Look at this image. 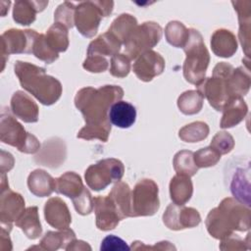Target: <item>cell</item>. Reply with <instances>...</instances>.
Wrapping results in <instances>:
<instances>
[{
	"label": "cell",
	"mask_w": 251,
	"mask_h": 251,
	"mask_svg": "<svg viewBox=\"0 0 251 251\" xmlns=\"http://www.w3.org/2000/svg\"><path fill=\"white\" fill-rule=\"evenodd\" d=\"M221 240H222L220 245L221 250H245L250 248L249 238L247 239V241H245L240 237L236 236V234L234 233Z\"/></svg>",
	"instance_id": "bcb514c9"
},
{
	"label": "cell",
	"mask_w": 251,
	"mask_h": 251,
	"mask_svg": "<svg viewBox=\"0 0 251 251\" xmlns=\"http://www.w3.org/2000/svg\"><path fill=\"white\" fill-rule=\"evenodd\" d=\"M109 198L114 203L121 220L131 215V190L127 183L117 181L109 193Z\"/></svg>",
	"instance_id": "44dd1931"
},
{
	"label": "cell",
	"mask_w": 251,
	"mask_h": 251,
	"mask_svg": "<svg viewBox=\"0 0 251 251\" xmlns=\"http://www.w3.org/2000/svg\"><path fill=\"white\" fill-rule=\"evenodd\" d=\"M221 127L227 128L238 125L246 116L248 107L242 98H233L223 109Z\"/></svg>",
	"instance_id": "484cf974"
},
{
	"label": "cell",
	"mask_w": 251,
	"mask_h": 251,
	"mask_svg": "<svg viewBox=\"0 0 251 251\" xmlns=\"http://www.w3.org/2000/svg\"><path fill=\"white\" fill-rule=\"evenodd\" d=\"M84 188L81 177L74 172H67L56 179L55 191L72 200L77 197Z\"/></svg>",
	"instance_id": "4dcf8cb0"
},
{
	"label": "cell",
	"mask_w": 251,
	"mask_h": 251,
	"mask_svg": "<svg viewBox=\"0 0 251 251\" xmlns=\"http://www.w3.org/2000/svg\"><path fill=\"white\" fill-rule=\"evenodd\" d=\"M211 47L213 52L219 57H231L237 50L235 35L227 29H218L211 37Z\"/></svg>",
	"instance_id": "ffe728a7"
},
{
	"label": "cell",
	"mask_w": 251,
	"mask_h": 251,
	"mask_svg": "<svg viewBox=\"0 0 251 251\" xmlns=\"http://www.w3.org/2000/svg\"><path fill=\"white\" fill-rule=\"evenodd\" d=\"M0 139L2 142L17 147L24 153H35L40 148L37 138L25 131L24 126L9 113L1 115Z\"/></svg>",
	"instance_id": "52a82bcc"
},
{
	"label": "cell",
	"mask_w": 251,
	"mask_h": 251,
	"mask_svg": "<svg viewBox=\"0 0 251 251\" xmlns=\"http://www.w3.org/2000/svg\"><path fill=\"white\" fill-rule=\"evenodd\" d=\"M45 39L48 45L56 53L64 52L68 49L69 46V37H68V28L64 25L55 23L47 30Z\"/></svg>",
	"instance_id": "d6a6232c"
},
{
	"label": "cell",
	"mask_w": 251,
	"mask_h": 251,
	"mask_svg": "<svg viewBox=\"0 0 251 251\" xmlns=\"http://www.w3.org/2000/svg\"><path fill=\"white\" fill-rule=\"evenodd\" d=\"M162 37V27L153 22L137 25L128 36L125 45V55L129 59H136L146 51L151 50Z\"/></svg>",
	"instance_id": "ba28073f"
},
{
	"label": "cell",
	"mask_w": 251,
	"mask_h": 251,
	"mask_svg": "<svg viewBox=\"0 0 251 251\" xmlns=\"http://www.w3.org/2000/svg\"><path fill=\"white\" fill-rule=\"evenodd\" d=\"M230 191L232 195L242 204L250 206V189H249V168L246 172L243 168H238L233 172L230 179Z\"/></svg>",
	"instance_id": "4316f807"
},
{
	"label": "cell",
	"mask_w": 251,
	"mask_h": 251,
	"mask_svg": "<svg viewBox=\"0 0 251 251\" xmlns=\"http://www.w3.org/2000/svg\"><path fill=\"white\" fill-rule=\"evenodd\" d=\"M44 216L46 222L58 229L68 228L72 222V216L66 203L59 197H52L45 203Z\"/></svg>",
	"instance_id": "2e32d148"
},
{
	"label": "cell",
	"mask_w": 251,
	"mask_h": 251,
	"mask_svg": "<svg viewBox=\"0 0 251 251\" xmlns=\"http://www.w3.org/2000/svg\"><path fill=\"white\" fill-rule=\"evenodd\" d=\"M203 99V96L197 90H188L178 97L177 107L185 115H194L202 109Z\"/></svg>",
	"instance_id": "e575fe53"
},
{
	"label": "cell",
	"mask_w": 251,
	"mask_h": 251,
	"mask_svg": "<svg viewBox=\"0 0 251 251\" xmlns=\"http://www.w3.org/2000/svg\"><path fill=\"white\" fill-rule=\"evenodd\" d=\"M82 67L91 73H101L108 69L109 62L105 57L96 55H87Z\"/></svg>",
	"instance_id": "f6af8a7d"
},
{
	"label": "cell",
	"mask_w": 251,
	"mask_h": 251,
	"mask_svg": "<svg viewBox=\"0 0 251 251\" xmlns=\"http://www.w3.org/2000/svg\"><path fill=\"white\" fill-rule=\"evenodd\" d=\"M251 84L250 71L249 67H238L233 69L232 73L227 78L228 92L231 99L233 98H242L244 96Z\"/></svg>",
	"instance_id": "603a6c76"
},
{
	"label": "cell",
	"mask_w": 251,
	"mask_h": 251,
	"mask_svg": "<svg viewBox=\"0 0 251 251\" xmlns=\"http://www.w3.org/2000/svg\"><path fill=\"white\" fill-rule=\"evenodd\" d=\"M38 33L35 30L9 29L1 35V57L4 69L6 58L15 53H32L34 40Z\"/></svg>",
	"instance_id": "8fae6325"
},
{
	"label": "cell",
	"mask_w": 251,
	"mask_h": 251,
	"mask_svg": "<svg viewBox=\"0 0 251 251\" xmlns=\"http://www.w3.org/2000/svg\"><path fill=\"white\" fill-rule=\"evenodd\" d=\"M210 146L220 155L229 153L234 147L233 137L226 131H219L213 137Z\"/></svg>",
	"instance_id": "60d3db41"
},
{
	"label": "cell",
	"mask_w": 251,
	"mask_h": 251,
	"mask_svg": "<svg viewBox=\"0 0 251 251\" xmlns=\"http://www.w3.org/2000/svg\"><path fill=\"white\" fill-rule=\"evenodd\" d=\"M15 74L21 85L43 105H52L62 94V84L55 77L46 75L45 69L27 62L18 61Z\"/></svg>",
	"instance_id": "3957f363"
},
{
	"label": "cell",
	"mask_w": 251,
	"mask_h": 251,
	"mask_svg": "<svg viewBox=\"0 0 251 251\" xmlns=\"http://www.w3.org/2000/svg\"><path fill=\"white\" fill-rule=\"evenodd\" d=\"M11 110L17 118L25 123H36L38 121V107L24 91H17L13 94Z\"/></svg>",
	"instance_id": "e0dca14e"
},
{
	"label": "cell",
	"mask_w": 251,
	"mask_h": 251,
	"mask_svg": "<svg viewBox=\"0 0 251 251\" xmlns=\"http://www.w3.org/2000/svg\"><path fill=\"white\" fill-rule=\"evenodd\" d=\"M125 168L123 163L115 158L100 160L90 165L85 171V181L95 191L105 189L113 181H120L124 176Z\"/></svg>",
	"instance_id": "9c48e42d"
},
{
	"label": "cell",
	"mask_w": 251,
	"mask_h": 251,
	"mask_svg": "<svg viewBox=\"0 0 251 251\" xmlns=\"http://www.w3.org/2000/svg\"><path fill=\"white\" fill-rule=\"evenodd\" d=\"M32 54L41 61H44L47 64H51L56 61L59 57V54L56 53L51 47L48 45L45 35L39 34L36 36L33 47H32Z\"/></svg>",
	"instance_id": "74e56055"
},
{
	"label": "cell",
	"mask_w": 251,
	"mask_h": 251,
	"mask_svg": "<svg viewBox=\"0 0 251 251\" xmlns=\"http://www.w3.org/2000/svg\"><path fill=\"white\" fill-rule=\"evenodd\" d=\"M122 46V42L118 40L113 34L109 31L101 34L99 37L90 42L87 55H96V56H114L118 54Z\"/></svg>",
	"instance_id": "cb8c5ba5"
},
{
	"label": "cell",
	"mask_w": 251,
	"mask_h": 251,
	"mask_svg": "<svg viewBox=\"0 0 251 251\" xmlns=\"http://www.w3.org/2000/svg\"><path fill=\"white\" fill-rule=\"evenodd\" d=\"M130 249H133V250H143V249H157V250H170V249H176L172 244L171 242L169 241H161V242H158L156 243L155 245L153 246H147V245H143V242H140V241H134L132 242L131 244V247Z\"/></svg>",
	"instance_id": "c3c4849f"
},
{
	"label": "cell",
	"mask_w": 251,
	"mask_h": 251,
	"mask_svg": "<svg viewBox=\"0 0 251 251\" xmlns=\"http://www.w3.org/2000/svg\"><path fill=\"white\" fill-rule=\"evenodd\" d=\"M124 90L118 85H104L99 88L84 87L75 97V107L81 112L87 126H111L108 118L110 107L120 101Z\"/></svg>",
	"instance_id": "6da1fadb"
},
{
	"label": "cell",
	"mask_w": 251,
	"mask_h": 251,
	"mask_svg": "<svg viewBox=\"0 0 251 251\" xmlns=\"http://www.w3.org/2000/svg\"><path fill=\"white\" fill-rule=\"evenodd\" d=\"M66 250H91V247L84 241L75 239L67 248Z\"/></svg>",
	"instance_id": "681fc988"
},
{
	"label": "cell",
	"mask_w": 251,
	"mask_h": 251,
	"mask_svg": "<svg viewBox=\"0 0 251 251\" xmlns=\"http://www.w3.org/2000/svg\"><path fill=\"white\" fill-rule=\"evenodd\" d=\"M108 118L112 125L121 128H128L135 123L136 109L132 104L120 100L110 107Z\"/></svg>",
	"instance_id": "ac0fdd59"
},
{
	"label": "cell",
	"mask_w": 251,
	"mask_h": 251,
	"mask_svg": "<svg viewBox=\"0 0 251 251\" xmlns=\"http://www.w3.org/2000/svg\"><path fill=\"white\" fill-rule=\"evenodd\" d=\"M165 69V60L157 52L149 50L136 58L132 66L133 73L143 81H150L161 75Z\"/></svg>",
	"instance_id": "4fadbf2b"
},
{
	"label": "cell",
	"mask_w": 251,
	"mask_h": 251,
	"mask_svg": "<svg viewBox=\"0 0 251 251\" xmlns=\"http://www.w3.org/2000/svg\"><path fill=\"white\" fill-rule=\"evenodd\" d=\"M16 226L21 227L29 239H36L41 235L42 228L38 217L37 207L26 208L16 221Z\"/></svg>",
	"instance_id": "f1b7e54d"
},
{
	"label": "cell",
	"mask_w": 251,
	"mask_h": 251,
	"mask_svg": "<svg viewBox=\"0 0 251 251\" xmlns=\"http://www.w3.org/2000/svg\"><path fill=\"white\" fill-rule=\"evenodd\" d=\"M25 211V200L21 194L16 193L9 188L1 191L0 219L1 225L11 226L16 222Z\"/></svg>",
	"instance_id": "9a60e30c"
},
{
	"label": "cell",
	"mask_w": 251,
	"mask_h": 251,
	"mask_svg": "<svg viewBox=\"0 0 251 251\" xmlns=\"http://www.w3.org/2000/svg\"><path fill=\"white\" fill-rule=\"evenodd\" d=\"M96 226L101 230L114 229L120 223L119 213L109 196H97L93 198Z\"/></svg>",
	"instance_id": "5bb4252c"
},
{
	"label": "cell",
	"mask_w": 251,
	"mask_h": 251,
	"mask_svg": "<svg viewBox=\"0 0 251 251\" xmlns=\"http://www.w3.org/2000/svg\"><path fill=\"white\" fill-rule=\"evenodd\" d=\"M75 239V234L71 228L60 229V231H48L40 241L39 249L54 251L66 248Z\"/></svg>",
	"instance_id": "f546056e"
},
{
	"label": "cell",
	"mask_w": 251,
	"mask_h": 251,
	"mask_svg": "<svg viewBox=\"0 0 251 251\" xmlns=\"http://www.w3.org/2000/svg\"><path fill=\"white\" fill-rule=\"evenodd\" d=\"M174 169L176 174L192 176L197 173V166L195 165L193 152L188 150H181L174 157Z\"/></svg>",
	"instance_id": "8d00e7d4"
},
{
	"label": "cell",
	"mask_w": 251,
	"mask_h": 251,
	"mask_svg": "<svg viewBox=\"0 0 251 251\" xmlns=\"http://www.w3.org/2000/svg\"><path fill=\"white\" fill-rule=\"evenodd\" d=\"M48 2H35V1H17L15 3L13 18L16 23L27 25L34 22L35 14L44 10Z\"/></svg>",
	"instance_id": "83f0119b"
},
{
	"label": "cell",
	"mask_w": 251,
	"mask_h": 251,
	"mask_svg": "<svg viewBox=\"0 0 251 251\" xmlns=\"http://www.w3.org/2000/svg\"><path fill=\"white\" fill-rule=\"evenodd\" d=\"M111 131V126H83L77 133L78 138H83L86 140L90 139H100L102 141H107L109 133Z\"/></svg>",
	"instance_id": "7bdbcfd3"
},
{
	"label": "cell",
	"mask_w": 251,
	"mask_h": 251,
	"mask_svg": "<svg viewBox=\"0 0 251 251\" xmlns=\"http://www.w3.org/2000/svg\"><path fill=\"white\" fill-rule=\"evenodd\" d=\"M209 134V126L203 122H194L186 125L178 131V136L185 142H199Z\"/></svg>",
	"instance_id": "d590c367"
},
{
	"label": "cell",
	"mask_w": 251,
	"mask_h": 251,
	"mask_svg": "<svg viewBox=\"0 0 251 251\" xmlns=\"http://www.w3.org/2000/svg\"><path fill=\"white\" fill-rule=\"evenodd\" d=\"M137 26V21L129 14H123L113 23L108 31L123 43L126 41L133 29Z\"/></svg>",
	"instance_id": "1f68e13d"
},
{
	"label": "cell",
	"mask_w": 251,
	"mask_h": 251,
	"mask_svg": "<svg viewBox=\"0 0 251 251\" xmlns=\"http://www.w3.org/2000/svg\"><path fill=\"white\" fill-rule=\"evenodd\" d=\"M73 203L76 212L83 216L90 214L94 209L93 198L91 197V194L87 188H84L77 197L74 198Z\"/></svg>",
	"instance_id": "ee69618b"
},
{
	"label": "cell",
	"mask_w": 251,
	"mask_h": 251,
	"mask_svg": "<svg viewBox=\"0 0 251 251\" xmlns=\"http://www.w3.org/2000/svg\"><path fill=\"white\" fill-rule=\"evenodd\" d=\"M233 71V67L226 62L216 65L211 77L204 78L198 85L197 91L207 98L210 105L217 111H222L231 100L228 92L227 78Z\"/></svg>",
	"instance_id": "5b68a950"
},
{
	"label": "cell",
	"mask_w": 251,
	"mask_h": 251,
	"mask_svg": "<svg viewBox=\"0 0 251 251\" xmlns=\"http://www.w3.org/2000/svg\"><path fill=\"white\" fill-rule=\"evenodd\" d=\"M163 222L168 228L180 230L198 226L201 222V217L194 208L174 203L167 207L163 215Z\"/></svg>",
	"instance_id": "7c38bea8"
},
{
	"label": "cell",
	"mask_w": 251,
	"mask_h": 251,
	"mask_svg": "<svg viewBox=\"0 0 251 251\" xmlns=\"http://www.w3.org/2000/svg\"><path fill=\"white\" fill-rule=\"evenodd\" d=\"M234 9L237 11L239 20L238 37L245 52L246 57H249L250 52V23H251V2L250 1H236L232 2Z\"/></svg>",
	"instance_id": "d6986e66"
},
{
	"label": "cell",
	"mask_w": 251,
	"mask_h": 251,
	"mask_svg": "<svg viewBox=\"0 0 251 251\" xmlns=\"http://www.w3.org/2000/svg\"><path fill=\"white\" fill-rule=\"evenodd\" d=\"M167 41L176 48H183L189 37V29L180 22H170L165 28Z\"/></svg>",
	"instance_id": "836d02e7"
},
{
	"label": "cell",
	"mask_w": 251,
	"mask_h": 251,
	"mask_svg": "<svg viewBox=\"0 0 251 251\" xmlns=\"http://www.w3.org/2000/svg\"><path fill=\"white\" fill-rule=\"evenodd\" d=\"M75 7L73 3L64 2L56 10L54 16L56 23L64 25L67 28H71L75 25Z\"/></svg>",
	"instance_id": "ab89813d"
},
{
	"label": "cell",
	"mask_w": 251,
	"mask_h": 251,
	"mask_svg": "<svg viewBox=\"0 0 251 251\" xmlns=\"http://www.w3.org/2000/svg\"><path fill=\"white\" fill-rule=\"evenodd\" d=\"M112 1L80 2L75 7V25L77 30L85 37L96 34L102 17H107L113 11Z\"/></svg>",
	"instance_id": "8992f818"
},
{
	"label": "cell",
	"mask_w": 251,
	"mask_h": 251,
	"mask_svg": "<svg viewBox=\"0 0 251 251\" xmlns=\"http://www.w3.org/2000/svg\"><path fill=\"white\" fill-rule=\"evenodd\" d=\"M158 191V185L152 179L139 180L131 191L132 217L154 215L160 207Z\"/></svg>",
	"instance_id": "30bf717a"
},
{
	"label": "cell",
	"mask_w": 251,
	"mask_h": 251,
	"mask_svg": "<svg viewBox=\"0 0 251 251\" xmlns=\"http://www.w3.org/2000/svg\"><path fill=\"white\" fill-rule=\"evenodd\" d=\"M130 247L127 246L126 242L124 241L122 238L114 235V234H110L108 236H106L102 242H101V246H100V250H129Z\"/></svg>",
	"instance_id": "7dc6e473"
},
{
	"label": "cell",
	"mask_w": 251,
	"mask_h": 251,
	"mask_svg": "<svg viewBox=\"0 0 251 251\" xmlns=\"http://www.w3.org/2000/svg\"><path fill=\"white\" fill-rule=\"evenodd\" d=\"M193 158L197 168H207L215 166L220 161L221 155L209 146L193 153Z\"/></svg>",
	"instance_id": "f35d334b"
},
{
	"label": "cell",
	"mask_w": 251,
	"mask_h": 251,
	"mask_svg": "<svg viewBox=\"0 0 251 251\" xmlns=\"http://www.w3.org/2000/svg\"><path fill=\"white\" fill-rule=\"evenodd\" d=\"M186 59L183 64L184 78L198 85L204 78L210 62L209 52L204 44L203 37L196 29H189V37L183 47Z\"/></svg>",
	"instance_id": "277c9868"
},
{
	"label": "cell",
	"mask_w": 251,
	"mask_h": 251,
	"mask_svg": "<svg viewBox=\"0 0 251 251\" xmlns=\"http://www.w3.org/2000/svg\"><path fill=\"white\" fill-rule=\"evenodd\" d=\"M193 186L190 176L176 174L170 182V195L173 203L184 205L192 196Z\"/></svg>",
	"instance_id": "d4e9b609"
},
{
	"label": "cell",
	"mask_w": 251,
	"mask_h": 251,
	"mask_svg": "<svg viewBox=\"0 0 251 251\" xmlns=\"http://www.w3.org/2000/svg\"><path fill=\"white\" fill-rule=\"evenodd\" d=\"M130 71L129 59L125 54H116L111 59L110 73L117 77H125Z\"/></svg>",
	"instance_id": "b9f144b4"
},
{
	"label": "cell",
	"mask_w": 251,
	"mask_h": 251,
	"mask_svg": "<svg viewBox=\"0 0 251 251\" xmlns=\"http://www.w3.org/2000/svg\"><path fill=\"white\" fill-rule=\"evenodd\" d=\"M27 185L31 193L38 197L49 196L56 188V179L43 170H35L28 176Z\"/></svg>",
	"instance_id": "7402d4cb"
},
{
	"label": "cell",
	"mask_w": 251,
	"mask_h": 251,
	"mask_svg": "<svg viewBox=\"0 0 251 251\" xmlns=\"http://www.w3.org/2000/svg\"><path fill=\"white\" fill-rule=\"evenodd\" d=\"M208 232L217 239H224L234 230L244 231L250 228V209L233 198L224 199L211 210L206 219Z\"/></svg>",
	"instance_id": "7a4b0ae2"
}]
</instances>
